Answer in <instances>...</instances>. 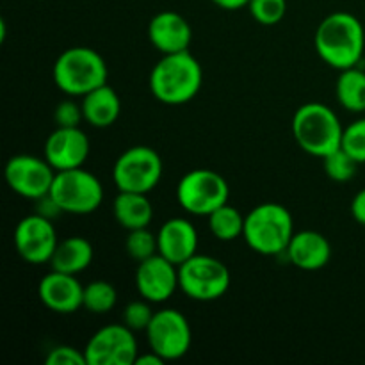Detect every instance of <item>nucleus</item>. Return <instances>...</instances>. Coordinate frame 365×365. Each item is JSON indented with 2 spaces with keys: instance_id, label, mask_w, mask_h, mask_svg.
Listing matches in <instances>:
<instances>
[{
  "instance_id": "obj_1",
  "label": "nucleus",
  "mask_w": 365,
  "mask_h": 365,
  "mask_svg": "<svg viewBox=\"0 0 365 365\" xmlns=\"http://www.w3.org/2000/svg\"><path fill=\"white\" fill-rule=\"evenodd\" d=\"M314 45L328 66L339 71L356 66L365 48L362 21L346 11L328 14L317 27Z\"/></svg>"
},
{
  "instance_id": "obj_2",
  "label": "nucleus",
  "mask_w": 365,
  "mask_h": 365,
  "mask_svg": "<svg viewBox=\"0 0 365 365\" xmlns=\"http://www.w3.org/2000/svg\"><path fill=\"white\" fill-rule=\"evenodd\" d=\"M203 84V70L189 50L163 53L150 73V91L159 102L182 106L195 98Z\"/></svg>"
},
{
  "instance_id": "obj_3",
  "label": "nucleus",
  "mask_w": 365,
  "mask_h": 365,
  "mask_svg": "<svg viewBox=\"0 0 365 365\" xmlns=\"http://www.w3.org/2000/svg\"><path fill=\"white\" fill-rule=\"evenodd\" d=\"M342 128L337 114L328 106L310 102L299 107L292 118V135L303 152L324 159L342 146Z\"/></svg>"
},
{
  "instance_id": "obj_4",
  "label": "nucleus",
  "mask_w": 365,
  "mask_h": 365,
  "mask_svg": "<svg viewBox=\"0 0 365 365\" xmlns=\"http://www.w3.org/2000/svg\"><path fill=\"white\" fill-rule=\"evenodd\" d=\"M294 235L291 212L280 203H260L245 216L246 245L259 255H282Z\"/></svg>"
},
{
  "instance_id": "obj_5",
  "label": "nucleus",
  "mask_w": 365,
  "mask_h": 365,
  "mask_svg": "<svg viewBox=\"0 0 365 365\" xmlns=\"http://www.w3.org/2000/svg\"><path fill=\"white\" fill-rule=\"evenodd\" d=\"M52 77L63 93L84 96L93 89L107 84L109 70L96 50L89 46H71L56 59Z\"/></svg>"
},
{
  "instance_id": "obj_6",
  "label": "nucleus",
  "mask_w": 365,
  "mask_h": 365,
  "mask_svg": "<svg viewBox=\"0 0 365 365\" xmlns=\"http://www.w3.org/2000/svg\"><path fill=\"white\" fill-rule=\"evenodd\" d=\"M230 271L210 255L196 253L178 266V285L187 298L195 302H214L223 298L230 289Z\"/></svg>"
},
{
  "instance_id": "obj_7",
  "label": "nucleus",
  "mask_w": 365,
  "mask_h": 365,
  "mask_svg": "<svg viewBox=\"0 0 365 365\" xmlns=\"http://www.w3.org/2000/svg\"><path fill=\"white\" fill-rule=\"evenodd\" d=\"M48 195L63 212L77 214V216L95 212L103 202L102 184L84 168L56 171Z\"/></svg>"
},
{
  "instance_id": "obj_8",
  "label": "nucleus",
  "mask_w": 365,
  "mask_h": 365,
  "mask_svg": "<svg viewBox=\"0 0 365 365\" xmlns=\"http://www.w3.org/2000/svg\"><path fill=\"white\" fill-rule=\"evenodd\" d=\"M230 187L220 173L212 170H192L180 178L177 200L182 209L195 216H210L216 209L228 203Z\"/></svg>"
},
{
  "instance_id": "obj_9",
  "label": "nucleus",
  "mask_w": 365,
  "mask_h": 365,
  "mask_svg": "<svg viewBox=\"0 0 365 365\" xmlns=\"http://www.w3.org/2000/svg\"><path fill=\"white\" fill-rule=\"evenodd\" d=\"M163 177V159L150 146H132L116 159L113 168L114 184L120 191H152Z\"/></svg>"
},
{
  "instance_id": "obj_10",
  "label": "nucleus",
  "mask_w": 365,
  "mask_h": 365,
  "mask_svg": "<svg viewBox=\"0 0 365 365\" xmlns=\"http://www.w3.org/2000/svg\"><path fill=\"white\" fill-rule=\"evenodd\" d=\"M145 331L150 349L164 359V362L182 359L191 348L192 331L187 317L175 309L157 310Z\"/></svg>"
},
{
  "instance_id": "obj_11",
  "label": "nucleus",
  "mask_w": 365,
  "mask_h": 365,
  "mask_svg": "<svg viewBox=\"0 0 365 365\" xmlns=\"http://www.w3.org/2000/svg\"><path fill=\"white\" fill-rule=\"evenodd\" d=\"M88 365H134L138 341L127 324H109L93 334L86 344Z\"/></svg>"
},
{
  "instance_id": "obj_12",
  "label": "nucleus",
  "mask_w": 365,
  "mask_h": 365,
  "mask_svg": "<svg viewBox=\"0 0 365 365\" xmlns=\"http://www.w3.org/2000/svg\"><path fill=\"white\" fill-rule=\"evenodd\" d=\"M6 182L16 195L27 200H39L46 196L52 189L56 170L43 157L20 153L7 160Z\"/></svg>"
},
{
  "instance_id": "obj_13",
  "label": "nucleus",
  "mask_w": 365,
  "mask_h": 365,
  "mask_svg": "<svg viewBox=\"0 0 365 365\" xmlns=\"http://www.w3.org/2000/svg\"><path fill=\"white\" fill-rule=\"evenodd\" d=\"M59 239L52 221L41 214H31L20 220L14 228V248L29 264L50 262Z\"/></svg>"
},
{
  "instance_id": "obj_14",
  "label": "nucleus",
  "mask_w": 365,
  "mask_h": 365,
  "mask_svg": "<svg viewBox=\"0 0 365 365\" xmlns=\"http://www.w3.org/2000/svg\"><path fill=\"white\" fill-rule=\"evenodd\" d=\"M135 289L150 303H164L175 294L178 285V266L160 253L139 262L135 269Z\"/></svg>"
},
{
  "instance_id": "obj_15",
  "label": "nucleus",
  "mask_w": 365,
  "mask_h": 365,
  "mask_svg": "<svg viewBox=\"0 0 365 365\" xmlns=\"http://www.w3.org/2000/svg\"><path fill=\"white\" fill-rule=\"evenodd\" d=\"M43 153L56 171L82 168L89 155V139L81 127H57L46 138Z\"/></svg>"
},
{
  "instance_id": "obj_16",
  "label": "nucleus",
  "mask_w": 365,
  "mask_h": 365,
  "mask_svg": "<svg viewBox=\"0 0 365 365\" xmlns=\"http://www.w3.org/2000/svg\"><path fill=\"white\" fill-rule=\"evenodd\" d=\"M38 296L43 305L56 314H73L82 309L84 287L75 274L50 271L38 285Z\"/></svg>"
},
{
  "instance_id": "obj_17",
  "label": "nucleus",
  "mask_w": 365,
  "mask_h": 365,
  "mask_svg": "<svg viewBox=\"0 0 365 365\" xmlns=\"http://www.w3.org/2000/svg\"><path fill=\"white\" fill-rule=\"evenodd\" d=\"M148 39L160 53L184 52L192 41V29L182 14L160 11L150 20Z\"/></svg>"
},
{
  "instance_id": "obj_18",
  "label": "nucleus",
  "mask_w": 365,
  "mask_h": 365,
  "mask_svg": "<svg viewBox=\"0 0 365 365\" xmlns=\"http://www.w3.org/2000/svg\"><path fill=\"white\" fill-rule=\"evenodd\" d=\"M159 253L175 266H180L198 252V232L191 221L171 217L157 232Z\"/></svg>"
},
{
  "instance_id": "obj_19",
  "label": "nucleus",
  "mask_w": 365,
  "mask_h": 365,
  "mask_svg": "<svg viewBox=\"0 0 365 365\" xmlns=\"http://www.w3.org/2000/svg\"><path fill=\"white\" fill-rule=\"evenodd\" d=\"M285 255L298 269L319 271L330 262L331 245L319 232H294L287 250H285Z\"/></svg>"
},
{
  "instance_id": "obj_20",
  "label": "nucleus",
  "mask_w": 365,
  "mask_h": 365,
  "mask_svg": "<svg viewBox=\"0 0 365 365\" xmlns=\"http://www.w3.org/2000/svg\"><path fill=\"white\" fill-rule=\"evenodd\" d=\"M81 106L84 120L96 128H107L114 125L121 113L120 96L109 84L100 86L84 95Z\"/></svg>"
},
{
  "instance_id": "obj_21",
  "label": "nucleus",
  "mask_w": 365,
  "mask_h": 365,
  "mask_svg": "<svg viewBox=\"0 0 365 365\" xmlns=\"http://www.w3.org/2000/svg\"><path fill=\"white\" fill-rule=\"evenodd\" d=\"M93 255H95V252H93L91 242L81 235H73V237L59 241L48 264L53 271L77 277L78 273L91 266Z\"/></svg>"
},
{
  "instance_id": "obj_22",
  "label": "nucleus",
  "mask_w": 365,
  "mask_h": 365,
  "mask_svg": "<svg viewBox=\"0 0 365 365\" xmlns=\"http://www.w3.org/2000/svg\"><path fill=\"white\" fill-rule=\"evenodd\" d=\"M113 214L125 230H138L152 223L153 209L143 192L120 191L113 202Z\"/></svg>"
},
{
  "instance_id": "obj_23",
  "label": "nucleus",
  "mask_w": 365,
  "mask_h": 365,
  "mask_svg": "<svg viewBox=\"0 0 365 365\" xmlns=\"http://www.w3.org/2000/svg\"><path fill=\"white\" fill-rule=\"evenodd\" d=\"M335 95L339 103L349 113L365 110V71L353 66L342 70L335 84Z\"/></svg>"
},
{
  "instance_id": "obj_24",
  "label": "nucleus",
  "mask_w": 365,
  "mask_h": 365,
  "mask_svg": "<svg viewBox=\"0 0 365 365\" xmlns=\"http://www.w3.org/2000/svg\"><path fill=\"white\" fill-rule=\"evenodd\" d=\"M209 217V228L212 235L220 241H235L245 232V216L230 203H225L214 210Z\"/></svg>"
},
{
  "instance_id": "obj_25",
  "label": "nucleus",
  "mask_w": 365,
  "mask_h": 365,
  "mask_svg": "<svg viewBox=\"0 0 365 365\" xmlns=\"http://www.w3.org/2000/svg\"><path fill=\"white\" fill-rule=\"evenodd\" d=\"M118 302V291L110 282L95 280L84 287L82 307L91 314H107Z\"/></svg>"
},
{
  "instance_id": "obj_26",
  "label": "nucleus",
  "mask_w": 365,
  "mask_h": 365,
  "mask_svg": "<svg viewBox=\"0 0 365 365\" xmlns=\"http://www.w3.org/2000/svg\"><path fill=\"white\" fill-rule=\"evenodd\" d=\"M324 164V173L331 178L334 182H349L356 175L359 170V160L353 159L344 148H339L335 152H331L330 155H327L323 159Z\"/></svg>"
},
{
  "instance_id": "obj_27",
  "label": "nucleus",
  "mask_w": 365,
  "mask_h": 365,
  "mask_svg": "<svg viewBox=\"0 0 365 365\" xmlns=\"http://www.w3.org/2000/svg\"><path fill=\"white\" fill-rule=\"evenodd\" d=\"M125 250L135 262L150 259V257L159 253V245H157V235L146 228H138V230H128L127 241H125Z\"/></svg>"
},
{
  "instance_id": "obj_28",
  "label": "nucleus",
  "mask_w": 365,
  "mask_h": 365,
  "mask_svg": "<svg viewBox=\"0 0 365 365\" xmlns=\"http://www.w3.org/2000/svg\"><path fill=\"white\" fill-rule=\"evenodd\" d=\"M250 14L260 25H277L287 13V0H250Z\"/></svg>"
},
{
  "instance_id": "obj_29",
  "label": "nucleus",
  "mask_w": 365,
  "mask_h": 365,
  "mask_svg": "<svg viewBox=\"0 0 365 365\" xmlns=\"http://www.w3.org/2000/svg\"><path fill=\"white\" fill-rule=\"evenodd\" d=\"M342 148L360 164L365 163V118L353 121L344 128Z\"/></svg>"
},
{
  "instance_id": "obj_30",
  "label": "nucleus",
  "mask_w": 365,
  "mask_h": 365,
  "mask_svg": "<svg viewBox=\"0 0 365 365\" xmlns=\"http://www.w3.org/2000/svg\"><path fill=\"white\" fill-rule=\"evenodd\" d=\"M153 314L155 312H153L152 307H150V302L139 299V302H132L125 307L123 314H121V321L134 331L146 330L150 321H152Z\"/></svg>"
},
{
  "instance_id": "obj_31",
  "label": "nucleus",
  "mask_w": 365,
  "mask_h": 365,
  "mask_svg": "<svg viewBox=\"0 0 365 365\" xmlns=\"http://www.w3.org/2000/svg\"><path fill=\"white\" fill-rule=\"evenodd\" d=\"M46 365H88L86 353L73 346H56L45 359Z\"/></svg>"
},
{
  "instance_id": "obj_32",
  "label": "nucleus",
  "mask_w": 365,
  "mask_h": 365,
  "mask_svg": "<svg viewBox=\"0 0 365 365\" xmlns=\"http://www.w3.org/2000/svg\"><path fill=\"white\" fill-rule=\"evenodd\" d=\"M53 120H56L57 127H81V121L84 120L82 106L71 102V100H64V102L57 103L56 110H53Z\"/></svg>"
},
{
  "instance_id": "obj_33",
  "label": "nucleus",
  "mask_w": 365,
  "mask_h": 365,
  "mask_svg": "<svg viewBox=\"0 0 365 365\" xmlns=\"http://www.w3.org/2000/svg\"><path fill=\"white\" fill-rule=\"evenodd\" d=\"M351 216L356 223L365 227V189L356 192V196L351 202Z\"/></svg>"
},
{
  "instance_id": "obj_34",
  "label": "nucleus",
  "mask_w": 365,
  "mask_h": 365,
  "mask_svg": "<svg viewBox=\"0 0 365 365\" xmlns=\"http://www.w3.org/2000/svg\"><path fill=\"white\" fill-rule=\"evenodd\" d=\"M163 364H164V359H160L155 351L150 349V351L145 353V355H138L134 365H163Z\"/></svg>"
},
{
  "instance_id": "obj_35",
  "label": "nucleus",
  "mask_w": 365,
  "mask_h": 365,
  "mask_svg": "<svg viewBox=\"0 0 365 365\" xmlns=\"http://www.w3.org/2000/svg\"><path fill=\"white\" fill-rule=\"evenodd\" d=\"M216 6L223 7V9L228 11H237L241 7H246L250 4V0H212Z\"/></svg>"
}]
</instances>
